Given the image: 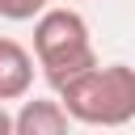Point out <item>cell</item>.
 <instances>
[{"instance_id": "cell-1", "label": "cell", "mask_w": 135, "mask_h": 135, "mask_svg": "<svg viewBox=\"0 0 135 135\" xmlns=\"http://www.w3.org/2000/svg\"><path fill=\"white\" fill-rule=\"evenodd\" d=\"M59 105L84 127H127L135 118V68L97 63L59 89Z\"/></svg>"}, {"instance_id": "cell-2", "label": "cell", "mask_w": 135, "mask_h": 135, "mask_svg": "<svg viewBox=\"0 0 135 135\" xmlns=\"http://www.w3.org/2000/svg\"><path fill=\"white\" fill-rule=\"evenodd\" d=\"M34 59L46 84L59 93L80 72L97 68V51L89 38V21L76 8H42L34 17Z\"/></svg>"}, {"instance_id": "cell-3", "label": "cell", "mask_w": 135, "mask_h": 135, "mask_svg": "<svg viewBox=\"0 0 135 135\" xmlns=\"http://www.w3.org/2000/svg\"><path fill=\"white\" fill-rule=\"evenodd\" d=\"M34 89V55L17 38H0V101H21Z\"/></svg>"}, {"instance_id": "cell-4", "label": "cell", "mask_w": 135, "mask_h": 135, "mask_svg": "<svg viewBox=\"0 0 135 135\" xmlns=\"http://www.w3.org/2000/svg\"><path fill=\"white\" fill-rule=\"evenodd\" d=\"M68 127H72L68 110L51 97L21 101V110L13 114V135H68Z\"/></svg>"}, {"instance_id": "cell-5", "label": "cell", "mask_w": 135, "mask_h": 135, "mask_svg": "<svg viewBox=\"0 0 135 135\" xmlns=\"http://www.w3.org/2000/svg\"><path fill=\"white\" fill-rule=\"evenodd\" d=\"M46 8V0H0V17L4 21H34Z\"/></svg>"}, {"instance_id": "cell-6", "label": "cell", "mask_w": 135, "mask_h": 135, "mask_svg": "<svg viewBox=\"0 0 135 135\" xmlns=\"http://www.w3.org/2000/svg\"><path fill=\"white\" fill-rule=\"evenodd\" d=\"M0 135H13V114L4 110V101H0Z\"/></svg>"}]
</instances>
